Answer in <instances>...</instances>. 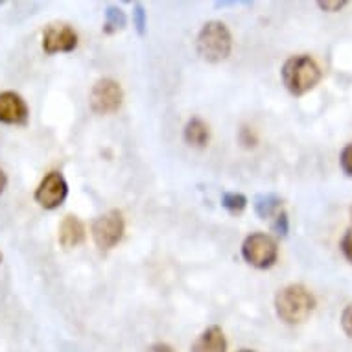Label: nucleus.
Wrapping results in <instances>:
<instances>
[{
	"label": "nucleus",
	"instance_id": "6ab92c4d",
	"mask_svg": "<svg viewBox=\"0 0 352 352\" xmlns=\"http://www.w3.org/2000/svg\"><path fill=\"white\" fill-rule=\"evenodd\" d=\"M340 248H341V253L345 254V258L352 264V229H349V231L343 234Z\"/></svg>",
	"mask_w": 352,
	"mask_h": 352
},
{
	"label": "nucleus",
	"instance_id": "20e7f679",
	"mask_svg": "<svg viewBox=\"0 0 352 352\" xmlns=\"http://www.w3.org/2000/svg\"><path fill=\"white\" fill-rule=\"evenodd\" d=\"M242 256L256 270H267L277 262L278 245L266 232H253L243 240Z\"/></svg>",
	"mask_w": 352,
	"mask_h": 352
},
{
	"label": "nucleus",
	"instance_id": "412c9836",
	"mask_svg": "<svg viewBox=\"0 0 352 352\" xmlns=\"http://www.w3.org/2000/svg\"><path fill=\"white\" fill-rule=\"evenodd\" d=\"M318 6L324 12H340L341 8L346 6L345 0H324V2H318Z\"/></svg>",
	"mask_w": 352,
	"mask_h": 352
},
{
	"label": "nucleus",
	"instance_id": "b1692460",
	"mask_svg": "<svg viewBox=\"0 0 352 352\" xmlns=\"http://www.w3.org/2000/svg\"><path fill=\"white\" fill-rule=\"evenodd\" d=\"M238 352H253V351H248V349H243V351H238Z\"/></svg>",
	"mask_w": 352,
	"mask_h": 352
},
{
	"label": "nucleus",
	"instance_id": "7ed1b4c3",
	"mask_svg": "<svg viewBox=\"0 0 352 352\" xmlns=\"http://www.w3.org/2000/svg\"><path fill=\"white\" fill-rule=\"evenodd\" d=\"M232 48L231 32L219 21H210L197 35V54L208 63H219L229 58Z\"/></svg>",
	"mask_w": 352,
	"mask_h": 352
},
{
	"label": "nucleus",
	"instance_id": "aec40b11",
	"mask_svg": "<svg viewBox=\"0 0 352 352\" xmlns=\"http://www.w3.org/2000/svg\"><path fill=\"white\" fill-rule=\"evenodd\" d=\"M341 327L345 330V334L352 340V305H349L341 314Z\"/></svg>",
	"mask_w": 352,
	"mask_h": 352
},
{
	"label": "nucleus",
	"instance_id": "423d86ee",
	"mask_svg": "<svg viewBox=\"0 0 352 352\" xmlns=\"http://www.w3.org/2000/svg\"><path fill=\"white\" fill-rule=\"evenodd\" d=\"M122 98H124V94H122L120 85L115 80L104 78V80H98L94 83L89 102H91V109L94 113L111 115V113L120 109Z\"/></svg>",
	"mask_w": 352,
	"mask_h": 352
},
{
	"label": "nucleus",
	"instance_id": "0eeeda50",
	"mask_svg": "<svg viewBox=\"0 0 352 352\" xmlns=\"http://www.w3.org/2000/svg\"><path fill=\"white\" fill-rule=\"evenodd\" d=\"M67 194H69V185H67L63 175L59 172H50L39 183L34 197L43 208L54 210L67 199Z\"/></svg>",
	"mask_w": 352,
	"mask_h": 352
},
{
	"label": "nucleus",
	"instance_id": "4468645a",
	"mask_svg": "<svg viewBox=\"0 0 352 352\" xmlns=\"http://www.w3.org/2000/svg\"><path fill=\"white\" fill-rule=\"evenodd\" d=\"M124 26H126V15H124V12L115 6L107 8V12H105V24H104L105 34H115V32L122 30Z\"/></svg>",
	"mask_w": 352,
	"mask_h": 352
},
{
	"label": "nucleus",
	"instance_id": "9d476101",
	"mask_svg": "<svg viewBox=\"0 0 352 352\" xmlns=\"http://www.w3.org/2000/svg\"><path fill=\"white\" fill-rule=\"evenodd\" d=\"M227 341L223 336V330L219 327H208L207 330H203L201 336L194 341L190 352H226Z\"/></svg>",
	"mask_w": 352,
	"mask_h": 352
},
{
	"label": "nucleus",
	"instance_id": "f03ea898",
	"mask_svg": "<svg viewBox=\"0 0 352 352\" xmlns=\"http://www.w3.org/2000/svg\"><path fill=\"white\" fill-rule=\"evenodd\" d=\"M280 76H283L284 87L294 96H300V94L312 91L323 78L319 65L310 56H294V58H289L283 65Z\"/></svg>",
	"mask_w": 352,
	"mask_h": 352
},
{
	"label": "nucleus",
	"instance_id": "a211bd4d",
	"mask_svg": "<svg viewBox=\"0 0 352 352\" xmlns=\"http://www.w3.org/2000/svg\"><path fill=\"white\" fill-rule=\"evenodd\" d=\"M133 21H135V26H137V30H139V34L144 35V32H146V12H144V8L140 6V4H137V6H135Z\"/></svg>",
	"mask_w": 352,
	"mask_h": 352
},
{
	"label": "nucleus",
	"instance_id": "39448f33",
	"mask_svg": "<svg viewBox=\"0 0 352 352\" xmlns=\"http://www.w3.org/2000/svg\"><path fill=\"white\" fill-rule=\"evenodd\" d=\"M124 229H126V226H124V218H122L120 210H109V212L102 214V216L94 219L93 223L94 243L102 251L115 248L124 236Z\"/></svg>",
	"mask_w": 352,
	"mask_h": 352
},
{
	"label": "nucleus",
	"instance_id": "dca6fc26",
	"mask_svg": "<svg viewBox=\"0 0 352 352\" xmlns=\"http://www.w3.org/2000/svg\"><path fill=\"white\" fill-rule=\"evenodd\" d=\"M272 229L277 232L278 236H286V234H288L289 223H288V216H286L284 210H280V212L272 219Z\"/></svg>",
	"mask_w": 352,
	"mask_h": 352
},
{
	"label": "nucleus",
	"instance_id": "6e6552de",
	"mask_svg": "<svg viewBox=\"0 0 352 352\" xmlns=\"http://www.w3.org/2000/svg\"><path fill=\"white\" fill-rule=\"evenodd\" d=\"M78 47V35L69 24H50L43 34V50L47 54L72 52Z\"/></svg>",
	"mask_w": 352,
	"mask_h": 352
},
{
	"label": "nucleus",
	"instance_id": "393cba45",
	"mask_svg": "<svg viewBox=\"0 0 352 352\" xmlns=\"http://www.w3.org/2000/svg\"><path fill=\"white\" fill-rule=\"evenodd\" d=\"M351 221H352V207H351Z\"/></svg>",
	"mask_w": 352,
	"mask_h": 352
},
{
	"label": "nucleus",
	"instance_id": "5701e85b",
	"mask_svg": "<svg viewBox=\"0 0 352 352\" xmlns=\"http://www.w3.org/2000/svg\"><path fill=\"white\" fill-rule=\"evenodd\" d=\"M6 185H8L6 173H4V172H2V170H0V194L4 192V188H6Z\"/></svg>",
	"mask_w": 352,
	"mask_h": 352
},
{
	"label": "nucleus",
	"instance_id": "f3484780",
	"mask_svg": "<svg viewBox=\"0 0 352 352\" xmlns=\"http://www.w3.org/2000/svg\"><path fill=\"white\" fill-rule=\"evenodd\" d=\"M340 164L341 170H343L349 177H352V142L351 144H346L345 148H343V151H341Z\"/></svg>",
	"mask_w": 352,
	"mask_h": 352
},
{
	"label": "nucleus",
	"instance_id": "4be33fe9",
	"mask_svg": "<svg viewBox=\"0 0 352 352\" xmlns=\"http://www.w3.org/2000/svg\"><path fill=\"white\" fill-rule=\"evenodd\" d=\"M148 352H173V349L166 343H155L148 349Z\"/></svg>",
	"mask_w": 352,
	"mask_h": 352
},
{
	"label": "nucleus",
	"instance_id": "f8f14e48",
	"mask_svg": "<svg viewBox=\"0 0 352 352\" xmlns=\"http://www.w3.org/2000/svg\"><path fill=\"white\" fill-rule=\"evenodd\" d=\"M254 210L262 219H273L283 208V199L275 194H262L254 199Z\"/></svg>",
	"mask_w": 352,
	"mask_h": 352
},
{
	"label": "nucleus",
	"instance_id": "ddd939ff",
	"mask_svg": "<svg viewBox=\"0 0 352 352\" xmlns=\"http://www.w3.org/2000/svg\"><path fill=\"white\" fill-rule=\"evenodd\" d=\"M208 126L201 118H192L185 127V140L190 146H196V148H203L207 146L208 142Z\"/></svg>",
	"mask_w": 352,
	"mask_h": 352
},
{
	"label": "nucleus",
	"instance_id": "1a4fd4ad",
	"mask_svg": "<svg viewBox=\"0 0 352 352\" xmlns=\"http://www.w3.org/2000/svg\"><path fill=\"white\" fill-rule=\"evenodd\" d=\"M30 111L23 96L13 91L0 93V122L10 126H24L28 122Z\"/></svg>",
	"mask_w": 352,
	"mask_h": 352
},
{
	"label": "nucleus",
	"instance_id": "a878e982",
	"mask_svg": "<svg viewBox=\"0 0 352 352\" xmlns=\"http://www.w3.org/2000/svg\"><path fill=\"white\" fill-rule=\"evenodd\" d=\"M0 262H2V253H0Z\"/></svg>",
	"mask_w": 352,
	"mask_h": 352
},
{
	"label": "nucleus",
	"instance_id": "f257e3e1",
	"mask_svg": "<svg viewBox=\"0 0 352 352\" xmlns=\"http://www.w3.org/2000/svg\"><path fill=\"white\" fill-rule=\"evenodd\" d=\"M314 308L316 297L300 284H289L275 297V312L280 321L288 324H299L306 321L312 316Z\"/></svg>",
	"mask_w": 352,
	"mask_h": 352
},
{
	"label": "nucleus",
	"instance_id": "2eb2a0df",
	"mask_svg": "<svg viewBox=\"0 0 352 352\" xmlns=\"http://www.w3.org/2000/svg\"><path fill=\"white\" fill-rule=\"evenodd\" d=\"M221 205L231 214H240L243 208L248 207V197L238 192H226L221 197Z\"/></svg>",
	"mask_w": 352,
	"mask_h": 352
},
{
	"label": "nucleus",
	"instance_id": "9b49d317",
	"mask_svg": "<svg viewBox=\"0 0 352 352\" xmlns=\"http://www.w3.org/2000/svg\"><path fill=\"white\" fill-rule=\"evenodd\" d=\"M85 238V227L80 221L78 216H65L61 226H59V243L63 248H76L80 245Z\"/></svg>",
	"mask_w": 352,
	"mask_h": 352
}]
</instances>
